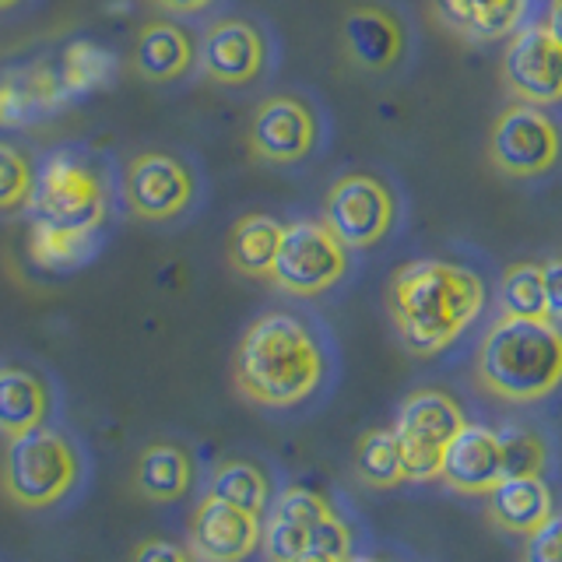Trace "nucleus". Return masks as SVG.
I'll return each instance as SVG.
<instances>
[{
  "instance_id": "nucleus-1",
  "label": "nucleus",
  "mask_w": 562,
  "mask_h": 562,
  "mask_svg": "<svg viewBox=\"0 0 562 562\" xmlns=\"http://www.w3.org/2000/svg\"><path fill=\"white\" fill-rule=\"evenodd\" d=\"M485 278L453 260L422 257L391 274L386 313L404 351L415 359L443 356L485 310Z\"/></svg>"
},
{
  "instance_id": "nucleus-2",
  "label": "nucleus",
  "mask_w": 562,
  "mask_h": 562,
  "mask_svg": "<svg viewBox=\"0 0 562 562\" xmlns=\"http://www.w3.org/2000/svg\"><path fill=\"white\" fill-rule=\"evenodd\" d=\"M327 351L313 327L289 310L260 313L243 330L233 356V383L257 408H295L321 391Z\"/></svg>"
},
{
  "instance_id": "nucleus-3",
  "label": "nucleus",
  "mask_w": 562,
  "mask_h": 562,
  "mask_svg": "<svg viewBox=\"0 0 562 562\" xmlns=\"http://www.w3.org/2000/svg\"><path fill=\"white\" fill-rule=\"evenodd\" d=\"M474 383L506 404H535L562 386V324L499 316L474 356Z\"/></svg>"
},
{
  "instance_id": "nucleus-4",
  "label": "nucleus",
  "mask_w": 562,
  "mask_h": 562,
  "mask_svg": "<svg viewBox=\"0 0 562 562\" xmlns=\"http://www.w3.org/2000/svg\"><path fill=\"white\" fill-rule=\"evenodd\" d=\"M81 461L75 443L57 429L8 436L0 453V496L14 509H49L78 485Z\"/></svg>"
},
{
  "instance_id": "nucleus-5",
  "label": "nucleus",
  "mask_w": 562,
  "mask_h": 562,
  "mask_svg": "<svg viewBox=\"0 0 562 562\" xmlns=\"http://www.w3.org/2000/svg\"><path fill=\"white\" fill-rule=\"evenodd\" d=\"M32 204L40 211V222L99 236L113 211L110 180L92 158L78 151H53L43 172L35 176Z\"/></svg>"
},
{
  "instance_id": "nucleus-6",
  "label": "nucleus",
  "mask_w": 562,
  "mask_h": 562,
  "mask_svg": "<svg viewBox=\"0 0 562 562\" xmlns=\"http://www.w3.org/2000/svg\"><path fill=\"white\" fill-rule=\"evenodd\" d=\"M351 268V250L324 222L299 218L281 225V243L268 281L295 299L330 292Z\"/></svg>"
},
{
  "instance_id": "nucleus-7",
  "label": "nucleus",
  "mask_w": 562,
  "mask_h": 562,
  "mask_svg": "<svg viewBox=\"0 0 562 562\" xmlns=\"http://www.w3.org/2000/svg\"><path fill=\"white\" fill-rule=\"evenodd\" d=\"M488 162L509 180H541L562 166V123L544 105H506L488 131Z\"/></svg>"
},
{
  "instance_id": "nucleus-8",
  "label": "nucleus",
  "mask_w": 562,
  "mask_h": 562,
  "mask_svg": "<svg viewBox=\"0 0 562 562\" xmlns=\"http://www.w3.org/2000/svg\"><path fill=\"white\" fill-rule=\"evenodd\" d=\"M464 408L453 394L439 386H418L401 401L394 422V436L404 457L408 482H432L439 479V464L450 447V439L464 429Z\"/></svg>"
},
{
  "instance_id": "nucleus-9",
  "label": "nucleus",
  "mask_w": 562,
  "mask_h": 562,
  "mask_svg": "<svg viewBox=\"0 0 562 562\" xmlns=\"http://www.w3.org/2000/svg\"><path fill=\"white\" fill-rule=\"evenodd\" d=\"M348 250H373L397 225V198L373 172H345L327 187L324 218Z\"/></svg>"
},
{
  "instance_id": "nucleus-10",
  "label": "nucleus",
  "mask_w": 562,
  "mask_h": 562,
  "mask_svg": "<svg viewBox=\"0 0 562 562\" xmlns=\"http://www.w3.org/2000/svg\"><path fill=\"white\" fill-rule=\"evenodd\" d=\"M321 113L306 95L274 92L263 99L246 127V151L254 162L299 166L321 148Z\"/></svg>"
},
{
  "instance_id": "nucleus-11",
  "label": "nucleus",
  "mask_w": 562,
  "mask_h": 562,
  "mask_svg": "<svg viewBox=\"0 0 562 562\" xmlns=\"http://www.w3.org/2000/svg\"><path fill=\"white\" fill-rule=\"evenodd\" d=\"M120 190L137 222H172L198 201V176L172 151H137L123 169Z\"/></svg>"
},
{
  "instance_id": "nucleus-12",
  "label": "nucleus",
  "mask_w": 562,
  "mask_h": 562,
  "mask_svg": "<svg viewBox=\"0 0 562 562\" xmlns=\"http://www.w3.org/2000/svg\"><path fill=\"white\" fill-rule=\"evenodd\" d=\"M198 64L222 88H246L263 78L271 64V43L254 18H215L198 40Z\"/></svg>"
},
{
  "instance_id": "nucleus-13",
  "label": "nucleus",
  "mask_w": 562,
  "mask_h": 562,
  "mask_svg": "<svg viewBox=\"0 0 562 562\" xmlns=\"http://www.w3.org/2000/svg\"><path fill=\"white\" fill-rule=\"evenodd\" d=\"M503 85L517 102L559 105L562 102V43L538 25H520L503 53Z\"/></svg>"
},
{
  "instance_id": "nucleus-14",
  "label": "nucleus",
  "mask_w": 562,
  "mask_h": 562,
  "mask_svg": "<svg viewBox=\"0 0 562 562\" xmlns=\"http://www.w3.org/2000/svg\"><path fill=\"white\" fill-rule=\"evenodd\" d=\"M260 517L204 496L190 514V552L201 562H246L260 544Z\"/></svg>"
},
{
  "instance_id": "nucleus-15",
  "label": "nucleus",
  "mask_w": 562,
  "mask_h": 562,
  "mask_svg": "<svg viewBox=\"0 0 562 562\" xmlns=\"http://www.w3.org/2000/svg\"><path fill=\"white\" fill-rule=\"evenodd\" d=\"M341 46L345 57L359 70L383 75L401 64L408 49V29L397 18V11L383 4H356L345 11L341 22Z\"/></svg>"
},
{
  "instance_id": "nucleus-16",
  "label": "nucleus",
  "mask_w": 562,
  "mask_h": 562,
  "mask_svg": "<svg viewBox=\"0 0 562 562\" xmlns=\"http://www.w3.org/2000/svg\"><path fill=\"white\" fill-rule=\"evenodd\" d=\"M131 67L148 85H172L198 67V40L172 18H151L137 29L131 49Z\"/></svg>"
},
{
  "instance_id": "nucleus-17",
  "label": "nucleus",
  "mask_w": 562,
  "mask_h": 562,
  "mask_svg": "<svg viewBox=\"0 0 562 562\" xmlns=\"http://www.w3.org/2000/svg\"><path fill=\"white\" fill-rule=\"evenodd\" d=\"M439 479L461 496H485L492 485L503 482L499 436L488 426L464 422V429L450 439V447L439 464Z\"/></svg>"
},
{
  "instance_id": "nucleus-18",
  "label": "nucleus",
  "mask_w": 562,
  "mask_h": 562,
  "mask_svg": "<svg viewBox=\"0 0 562 562\" xmlns=\"http://www.w3.org/2000/svg\"><path fill=\"white\" fill-rule=\"evenodd\" d=\"M64 102L60 75L49 64H25L0 75V127H29Z\"/></svg>"
},
{
  "instance_id": "nucleus-19",
  "label": "nucleus",
  "mask_w": 562,
  "mask_h": 562,
  "mask_svg": "<svg viewBox=\"0 0 562 562\" xmlns=\"http://www.w3.org/2000/svg\"><path fill=\"white\" fill-rule=\"evenodd\" d=\"M527 11L531 0H436L439 25L468 43L506 40L524 25Z\"/></svg>"
},
{
  "instance_id": "nucleus-20",
  "label": "nucleus",
  "mask_w": 562,
  "mask_h": 562,
  "mask_svg": "<svg viewBox=\"0 0 562 562\" xmlns=\"http://www.w3.org/2000/svg\"><path fill=\"white\" fill-rule=\"evenodd\" d=\"M485 514L506 535H535L538 527L555 514L552 488L541 474L531 479H503L485 492Z\"/></svg>"
},
{
  "instance_id": "nucleus-21",
  "label": "nucleus",
  "mask_w": 562,
  "mask_h": 562,
  "mask_svg": "<svg viewBox=\"0 0 562 562\" xmlns=\"http://www.w3.org/2000/svg\"><path fill=\"white\" fill-rule=\"evenodd\" d=\"M137 499L145 503H176L193 485V457L180 443H151L140 450L131 479Z\"/></svg>"
},
{
  "instance_id": "nucleus-22",
  "label": "nucleus",
  "mask_w": 562,
  "mask_h": 562,
  "mask_svg": "<svg viewBox=\"0 0 562 562\" xmlns=\"http://www.w3.org/2000/svg\"><path fill=\"white\" fill-rule=\"evenodd\" d=\"M49 386L22 366H0V432L22 436L46 426Z\"/></svg>"
},
{
  "instance_id": "nucleus-23",
  "label": "nucleus",
  "mask_w": 562,
  "mask_h": 562,
  "mask_svg": "<svg viewBox=\"0 0 562 562\" xmlns=\"http://www.w3.org/2000/svg\"><path fill=\"white\" fill-rule=\"evenodd\" d=\"M281 243V222L263 215V211H250L243 215L225 236V257L233 263V271L243 278H268L271 263Z\"/></svg>"
},
{
  "instance_id": "nucleus-24",
  "label": "nucleus",
  "mask_w": 562,
  "mask_h": 562,
  "mask_svg": "<svg viewBox=\"0 0 562 562\" xmlns=\"http://www.w3.org/2000/svg\"><path fill=\"white\" fill-rule=\"evenodd\" d=\"M207 496L260 517L263 506H268V496H271L268 471H263L257 461H250V457H228V461H222L215 471H211Z\"/></svg>"
},
{
  "instance_id": "nucleus-25",
  "label": "nucleus",
  "mask_w": 562,
  "mask_h": 562,
  "mask_svg": "<svg viewBox=\"0 0 562 562\" xmlns=\"http://www.w3.org/2000/svg\"><path fill=\"white\" fill-rule=\"evenodd\" d=\"M356 474L359 482L369 488H397L408 482V471H404V457L397 447V436L394 429H369L359 436L356 443Z\"/></svg>"
},
{
  "instance_id": "nucleus-26",
  "label": "nucleus",
  "mask_w": 562,
  "mask_h": 562,
  "mask_svg": "<svg viewBox=\"0 0 562 562\" xmlns=\"http://www.w3.org/2000/svg\"><path fill=\"white\" fill-rule=\"evenodd\" d=\"M95 246V236L88 233H75V228H60L35 218L32 233H29V257L35 268L43 271H70L78 263L88 260Z\"/></svg>"
},
{
  "instance_id": "nucleus-27",
  "label": "nucleus",
  "mask_w": 562,
  "mask_h": 562,
  "mask_svg": "<svg viewBox=\"0 0 562 562\" xmlns=\"http://www.w3.org/2000/svg\"><path fill=\"white\" fill-rule=\"evenodd\" d=\"M503 313L506 316H544V281H541V263L535 260H517L503 271Z\"/></svg>"
},
{
  "instance_id": "nucleus-28",
  "label": "nucleus",
  "mask_w": 562,
  "mask_h": 562,
  "mask_svg": "<svg viewBox=\"0 0 562 562\" xmlns=\"http://www.w3.org/2000/svg\"><path fill=\"white\" fill-rule=\"evenodd\" d=\"M35 166L29 151H22L11 140H0V215L22 211L35 198Z\"/></svg>"
},
{
  "instance_id": "nucleus-29",
  "label": "nucleus",
  "mask_w": 562,
  "mask_h": 562,
  "mask_svg": "<svg viewBox=\"0 0 562 562\" xmlns=\"http://www.w3.org/2000/svg\"><path fill=\"white\" fill-rule=\"evenodd\" d=\"M496 436H499V457H503V479H531V474L544 471L549 450H544V439L535 429L506 426V429H496Z\"/></svg>"
},
{
  "instance_id": "nucleus-30",
  "label": "nucleus",
  "mask_w": 562,
  "mask_h": 562,
  "mask_svg": "<svg viewBox=\"0 0 562 562\" xmlns=\"http://www.w3.org/2000/svg\"><path fill=\"white\" fill-rule=\"evenodd\" d=\"M110 70H113L110 53H102L92 43H75L64 53V67L57 70V75L64 85V95H70V92L78 95V92H88V88L102 85L105 78H110Z\"/></svg>"
},
{
  "instance_id": "nucleus-31",
  "label": "nucleus",
  "mask_w": 562,
  "mask_h": 562,
  "mask_svg": "<svg viewBox=\"0 0 562 562\" xmlns=\"http://www.w3.org/2000/svg\"><path fill=\"white\" fill-rule=\"evenodd\" d=\"M316 524H321V520H316ZM316 524H310L303 517L289 514V509H278L274 506L268 531H260V541H263V552H268V562H289L299 552H306L310 549V531H313Z\"/></svg>"
},
{
  "instance_id": "nucleus-32",
  "label": "nucleus",
  "mask_w": 562,
  "mask_h": 562,
  "mask_svg": "<svg viewBox=\"0 0 562 562\" xmlns=\"http://www.w3.org/2000/svg\"><path fill=\"white\" fill-rule=\"evenodd\" d=\"M524 562H562V517H549L535 535H527Z\"/></svg>"
},
{
  "instance_id": "nucleus-33",
  "label": "nucleus",
  "mask_w": 562,
  "mask_h": 562,
  "mask_svg": "<svg viewBox=\"0 0 562 562\" xmlns=\"http://www.w3.org/2000/svg\"><path fill=\"white\" fill-rule=\"evenodd\" d=\"M541 281H544V316L562 324V257L541 260Z\"/></svg>"
},
{
  "instance_id": "nucleus-34",
  "label": "nucleus",
  "mask_w": 562,
  "mask_h": 562,
  "mask_svg": "<svg viewBox=\"0 0 562 562\" xmlns=\"http://www.w3.org/2000/svg\"><path fill=\"white\" fill-rule=\"evenodd\" d=\"M190 555L180 549L176 541H166V538H145L137 541L131 549V559L127 562H187Z\"/></svg>"
},
{
  "instance_id": "nucleus-35",
  "label": "nucleus",
  "mask_w": 562,
  "mask_h": 562,
  "mask_svg": "<svg viewBox=\"0 0 562 562\" xmlns=\"http://www.w3.org/2000/svg\"><path fill=\"white\" fill-rule=\"evenodd\" d=\"M148 4L162 14H172V18H198V14L215 11L218 0H148Z\"/></svg>"
},
{
  "instance_id": "nucleus-36",
  "label": "nucleus",
  "mask_w": 562,
  "mask_h": 562,
  "mask_svg": "<svg viewBox=\"0 0 562 562\" xmlns=\"http://www.w3.org/2000/svg\"><path fill=\"white\" fill-rule=\"evenodd\" d=\"M544 29H549L555 40L562 43V0H552V4H549V14H544Z\"/></svg>"
},
{
  "instance_id": "nucleus-37",
  "label": "nucleus",
  "mask_w": 562,
  "mask_h": 562,
  "mask_svg": "<svg viewBox=\"0 0 562 562\" xmlns=\"http://www.w3.org/2000/svg\"><path fill=\"white\" fill-rule=\"evenodd\" d=\"M289 562H345V559L330 555V552H321V549H306V552H299V555L289 559Z\"/></svg>"
},
{
  "instance_id": "nucleus-38",
  "label": "nucleus",
  "mask_w": 562,
  "mask_h": 562,
  "mask_svg": "<svg viewBox=\"0 0 562 562\" xmlns=\"http://www.w3.org/2000/svg\"><path fill=\"white\" fill-rule=\"evenodd\" d=\"M25 4V0H0V14H4V11H14V8H22Z\"/></svg>"
},
{
  "instance_id": "nucleus-39",
  "label": "nucleus",
  "mask_w": 562,
  "mask_h": 562,
  "mask_svg": "<svg viewBox=\"0 0 562 562\" xmlns=\"http://www.w3.org/2000/svg\"><path fill=\"white\" fill-rule=\"evenodd\" d=\"M345 562H383V559H369V555H348Z\"/></svg>"
},
{
  "instance_id": "nucleus-40",
  "label": "nucleus",
  "mask_w": 562,
  "mask_h": 562,
  "mask_svg": "<svg viewBox=\"0 0 562 562\" xmlns=\"http://www.w3.org/2000/svg\"><path fill=\"white\" fill-rule=\"evenodd\" d=\"M187 562H201V559H187Z\"/></svg>"
}]
</instances>
